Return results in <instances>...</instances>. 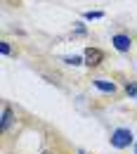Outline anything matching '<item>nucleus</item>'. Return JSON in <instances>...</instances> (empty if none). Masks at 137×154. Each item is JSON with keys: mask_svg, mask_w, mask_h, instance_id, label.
Returning <instances> with one entry per match:
<instances>
[{"mask_svg": "<svg viewBox=\"0 0 137 154\" xmlns=\"http://www.w3.org/2000/svg\"><path fill=\"white\" fill-rule=\"evenodd\" d=\"M0 52H2V55H10V45H7V43H0Z\"/></svg>", "mask_w": 137, "mask_h": 154, "instance_id": "1a4fd4ad", "label": "nucleus"}, {"mask_svg": "<svg viewBox=\"0 0 137 154\" xmlns=\"http://www.w3.org/2000/svg\"><path fill=\"white\" fill-rule=\"evenodd\" d=\"M102 12H85V19H102Z\"/></svg>", "mask_w": 137, "mask_h": 154, "instance_id": "0eeeda50", "label": "nucleus"}, {"mask_svg": "<svg viewBox=\"0 0 137 154\" xmlns=\"http://www.w3.org/2000/svg\"><path fill=\"white\" fill-rule=\"evenodd\" d=\"M95 85H97L99 90H104V93H114V90H116V85L109 83V81H95Z\"/></svg>", "mask_w": 137, "mask_h": 154, "instance_id": "39448f33", "label": "nucleus"}, {"mask_svg": "<svg viewBox=\"0 0 137 154\" xmlns=\"http://www.w3.org/2000/svg\"><path fill=\"white\" fill-rule=\"evenodd\" d=\"M64 62H66V64H73V66L83 64V59H80V57H76V55H73V57H64Z\"/></svg>", "mask_w": 137, "mask_h": 154, "instance_id": "423d86ee", "label": "nucleus"}, {"mask_svg": "<svg viewBox=\"0 0 137 154\" xmlns=\"http://www.w3.org/2000/svg\"><path fill=\"white\" fill-rule=\"evenodd\" d=\"M43 154H57V152H52V149H45V152H43Z\"/></svg>", "mask_w": 137, "mask_h": 154, "instance_id": "9d476101", "label": "nucleus"}, {"mask_svg": "<svg viewBox=\"0 0 137 154\" xmlns=\"http://www.w3.org/2000/svg\"><path fill=\"white\" fill-rule=\"evenodd\" d=\"M125 90H128V95H137V83H128Z\"/></svg>", "mask_w": 137, "mask_h": 154, "instance_id": "6e6552de", "label": "nucleus"}, {"mask_svg": "<svg viewBox=\"0 0 137 154\" xmlns=\"http://www.w3.org/2000/svg\"><path fill=\"white\" fill-rule=\"evenodd\" d=\"M10 121H12V109H10V104H2V119H0V128H2V131H7Z\"/></svg>", "mask_w": 137, "mask_h": 154, "instance_id": "20e7f679", "label": "nucleus"}, {"mask_svg": "<svg viewBox=\"0 0 137 154\" xmlns=\"http://www.w3.org/2000/svg\"><path fill=\"white\" fill-rule=\"evenodd\" d=\"M135 154H137V147H135Z\"/></svg>", "mask_w": 137, "mask_h": 154, "instance_id": "9b49d317", "label": "nucleus"}, {"mask_svg": "<svg viewBox=\"0 0 137 154\" xmlns=\"http://www.w3.org/2000/svg\"><path fill=\"white\" fill-rule=\"evenodd\" d=\"M133 142V133L128 131V128H116L114 133H111V145L116 147V149H123V147H128Z\"/></svg>", "mask_w": 137, "mask_h": 154, "instance_id": "f257e3e1", "label": "nucleus"}, {"mask_svg": "<svg viewBox=\"0 0 137 154\" xmlns=\"http://www.w3.org/2000/svg\"><path fill=\"white\" fill-rule=\"evenodd\" d=\"M114 48H116L118 52H128V50H130V38L123 36V33L114 36Z\"/></svg>", "mask_w": 137, "mask_h": 154, "instance_id": "7ed1b4c3", "label": "nucleus"}, {"mask_svg": "<svg viewBox=\"0 0 137 154\" xmlns=\"http://www.w3.org/2000/svg\"><path fill=\"white\" fill-rule=\"evenodd\" d=\"M102 59H104V52H102V50H97V48H88V50H85V64L97 66Z\"/></svg>", "mask_w": 137, "mask_h": 154, "instance_id": "f03ea898", "label": "nucleus"}]
</instances>
